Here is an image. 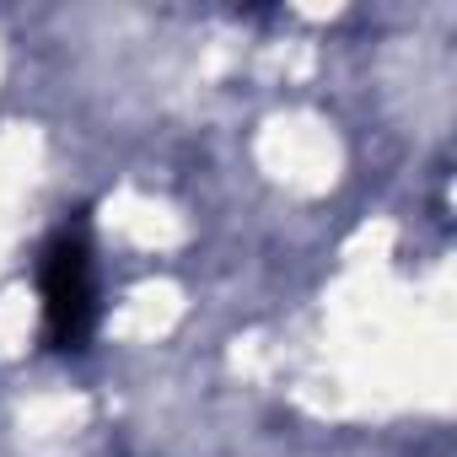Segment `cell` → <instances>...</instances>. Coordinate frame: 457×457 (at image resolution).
Listing matches in <instances>:
<instances>
[{
    "instance_id": "1",
    "label": "cell",
    "mask_w": 457,
    "mask_h": 457,
    "mask_svg": "<svg viewBox=\"0 0 457 457\" xmlns=\"http://www.w3.org/2000/svg\"><path fill=\"white\" fill-rule=\"evenodd\" d=\"M44 323L54 350H87L97 328V275H92V243L81 226L65 232L44 248Z\"/></svg>"
}]
</instances>
